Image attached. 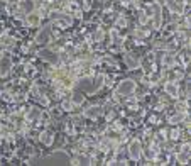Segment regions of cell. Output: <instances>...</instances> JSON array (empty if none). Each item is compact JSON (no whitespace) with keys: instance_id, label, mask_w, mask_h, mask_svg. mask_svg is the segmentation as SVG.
I'll list each match as a JSON object with an SVG mask.
<instances>
[{"instance_id":"obj_1","label":"cell","mask_w":191,"mask_h":166,"mask_svg":"<svg viewBox=\"0 0 191 166\" xmlns=\"http://www.w3.org/2000/svg\"><path fill=\"white\" fill-rule=\"evenodd\" d=\"M134 81H123L122 85L119 86V92L120 93H130L132 90H134Z\"/></svg>"},{"instance_id":"obj_2","label":"cell","mask_w":191,"mask_h":166,"mask_svg":"<svg viewBox=\"0 0 191 166\" xmlns=\"http://www.w3.org/2000/svg\"><path fill=\"white\" fill-rule=\"evenodd\" d=\"M139 153H140L139 142H134V144L130 146V154H132V158H139Z\"/></svg>"}]
</instances>
